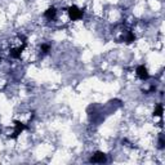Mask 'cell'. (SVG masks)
<instances>
[{
	"mask_svg": "<svg viewBox=\"0 0 165 165\" xmlns=\"http://www.w3.org/2000/svg\"><path fill=\"white\" fill-rule=\"evenodd\" d=\"M68 14H70V18L72 21H76V20H80L82 17V10H80L77 7L72 5L70 9H68Z\"/></svg>",
	"mask_w": 165,
	"mask_h": 165,
	"instance_id": "obj_1",
	"label": "cell"
},
{
	"mask_svg": "<svg viewBox=\"0 0 165 165\" xmlns=\"http://www.w3.org/2000/svg\"><path fill=\"white\" fill-rule=\"evenodd\" d=\"M137 75H138V77H140V79H142V80H147V79L150 77L148 72H147V68H146L145 66H138V67H137Z\"/></svg>",
	"mask_w": 165,
	"mask_h": 165,
	"instance_id": "obj_2",
	"label": "cell"
},
{
	"mask_svg": "<svg viewBox=\"0 0 165 165\" xmlns=\"http://www.w3.org/2000/svg\"><path fill=\"white\" fill-rule=\"evenodd\" d=\"M90 161L92 163H105L106 161V155L103 152H95Z\"/></svg>",
	"mask_w": 165,
	"mask_h": 165,
	"instance_id": "obj_3",
	"label": "cell"
},
{
	"mask_svg": "<svg viewBox=\"0 0 165 165\" xmlns=\"http://www.w3.org/2000/svg\"><path fill=\"white\" fill-rule=\"evenodd\" d=\"M56 14H57V10H56V8H54V7L49 8V9L45 10V13H44V16L46 17L48 20H53L54 17H56Z\"/></svg>",
	"mask_w": 165,
	"mask_h": 165,
	"instance_id": "obj_4",
	"label": "cell"
},
{
	"mask_svg": "<svg viewBox=\"0 0 165 165\" xmlns=\"http://www.w3.org/2000/svg\"><path fill=\"white\" fill-rule=\"evenodd\" d=\"M161 114H163V105H161V103H159V105L155 107L154 115L155 116H161Z\"/></svg>",
	"mask_w": 165,
	"mask_h": 165,
	"instance_id": "obj_5",
	"label": "cell"
},
{
	"mask_svg": "<svg viewBox=\"0 0 165 165\" xmlns=\"http://www.w3.org/2000/svg\"><path fill=\"white\" fill-rule=\"evenodd\" d=\"M41 50H43V53H48V52L50 50V46L48 44H43L41 45Z\"/></svg>",
	"mask_w": 165,
	"mask_h": 165,
	"instance_id": "obj_6",
	"label": "cell"
},
{
	"mask_svg": "<svg viewBox=\"0 0 165 165\" xmlns=\"http://www.w3.org/2000/svg\"><path fill=\"white\" fill-rule=\"evenodd\" d=\"M159 147H160V148H163V147H164V140H163V137H160V141H159Z\"/></svg>",
	"mask_w": 165,
	"mask_h": 165,
	"instance_id": "obj_7",
	"label": "cell"
},
{
	"mask_svg": "<svg viewBox=\"0 0 165 165\" xmlns=\"http://www.w3.org/2000/svg\"><path fill=\"white\" fill-rule=\"evenodd\" d=\"M0 63H2V58H0Z\"/></svg>",
	"mask_w": 165,
	"mask_h": 165,
	"instance_id": "obj_8",
	"label": "cell"
}]
</instances>
